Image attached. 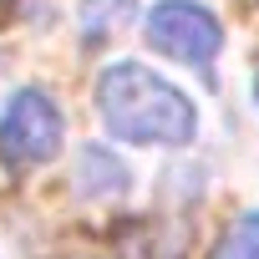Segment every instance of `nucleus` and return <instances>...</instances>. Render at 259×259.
Segmentation results:
<instances>
[{
	"label": "nucleus",
	"instance_id": "7",
	"mask_svg": "<svg viewBox=\"0 0 259 259\" xmlns=\"http://www.w3.org/2000/svg\"><path fill=\"white\" fill-rule=\"evenodd\" d=\"M254 97H259V76H254Z\"/></svg>",
	"mask_w": 259,
	"mask_h": 259
},
{
	"label": "nucleus",
	"instance_id": "1",
	"mask_svg": "<svg viewBox=\"0 0 259 259\" xmlns=\"http://www.w3.org/2000/svg\"><path fill=\"white\" fill-rule=\"evenodd\" d=\"M97 112L107 122V133L122 143L183 148L198 133L193 102L143 61H117L97 76Z\"/></svg>",
	"mask_w": 259,
	"mask_h": 259
},
{
	"label": "nucleus",
	"instance_id": "6",
	"mask_svg": "<svg viewBox=\"0 0 259 259\" xmlns=\"http://www.w3.org/2000/svg\"><path fill=\"white\" fill-rule=\"evenodd\" d=\"M213 259H259V213H244L213 249Z\"/></svg>",
	"mask_w": 259,
	"mask_h": 259
},
{
	"label": "nucleus",
	"instance_id": "3",
	"mask_svg": "<svg viewBox=\"0 0 259 259\" xmlns=\"http://www.w3.org/2000/svg\"><path fill=\"white\" fill-rule=\"evenodd\" d=\"M148 46L183 66H208L224 46V26L213 21V11L193 6V0H163L148 16Z\"/></svg>",
	"mask_w": 259,
	"mask_h": 259
},
{
	"label": "nucleus",
	"instance_id": "2",
	"mask_svg": "<svg viewBox=\"0 0 259 259\" xmlns=\"http://www.w3.org/2000/svg\"><path fill=\"white\" fill-rule=\"evenodd\" d=\"M61 138H66V122L56 112V102L36 87L16 92L11 107L0 112V158L11 168H41L61 153Z\"/></svg>",
	"mask_w": 259,
	"mask_h": 259
},
{
	"label": "nucleus",
	"instance_id": "4",
	"mask_svg": "<svg viewBox=\"0 0 259 259\" xmlns=\"http://www.w3.org/2000/svg\"><path fill=\"white\" fill-rule=\"evenodd\" d=\"M87 198H122L127 193V163L112 158L107 148H87L81 153V183H76Z\"/></svg>",
	"mask_w": 259,
	"mask_h": 259
},
{
	"label": "nucleus",
	"instance_id": "5",
	"mask_svg": "<svg viewBox=\"0 0 259 259\" xmlns=\"http://www.w3.org/2000/svg\"><path fill=\"white\" fill-rule=\"evenodd\" d=\"M133 16H138L133 0H81L76 26H81V36L97 46V41H107V36H122Z\"/></svg>",
	"mask_w": 259,
	"mask_h": 259
}]
</instances>
